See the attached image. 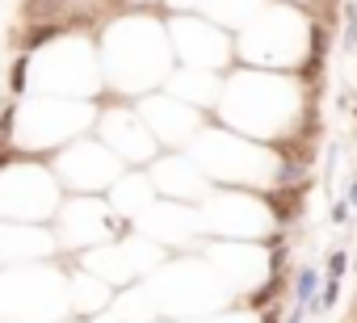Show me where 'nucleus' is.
Here are the masks:
<instances>
[{
    "instance_id": "f257e3e1",
    "label": "nucleus",
    "mask_w": 357,
    "mask_h": 323,
    "mask_svg": "<svg viewBox=\"0 0 357 323\" xmlns=\"http://www.w3.org/2000/svg\"><path fill=\"white\" fill-rule=\"evenodd\" d=\"M316 286H320V273L307 264V268H298V277H294V298H298V306H307V302H316Z\"/></svg>"
},
{
    "instance_id": "f03ea898",
    "label": "nucleus",
    "mask_w": 357,
    "mask_h": 323,
    "mask_svg": "<svg viewBox=\"0 0 357 323\" xmlns=\"http://www.w3.org/2000/svg\"><path fill=\"white\" fill-rule=\"evenodd\" d=\"M59 34H64V26H59V21H34V26L26 30V50L42 46V42H50V38H59Z\"/></svg>"
},
{
    "instance_id": "7ed1b4c3",
    "label": "nucleus",
    "mask_w": 357,
    "mask_h": 323,
    "mask_svg": "<svg viewBox=\"0 0 357 323\" xmlns=\"http://www.w3.org/2000/svg\"><path fill=\"white\" fill-rule=\"evenodd\" d=\"M64 5H68V0H26V21H30V26H34V21H46V17L64 13Z\"/></svg>"
},
{
    "instance_id": "20e7f679",
    "label": "nucleus",
    "mask_w": 357,
    "mask_h": 323,
    "mask_svg": "<svg viewBox=\"0 0 357 323\" xmlns=\"http://www.w3.org/2000/svg\"><path fill=\"white\" fill-rule=\"evenodd\" d=\"M26 72H30V59L21 55V59L13 63V72H9V88H13V92H21V88H26Z\"/></svg>"
},
{
    "instance_id": "39448f33",
    "label": "nucleus",
    "mask_w": 357,
    "mask_h": 323,
    "mask_svg": "<svg viewBox=\"0 0 357 323\" xmlns=\"http://www.w3.org/2000/svg\"><path fill=\"white\" fill-rule=\"evenodd\" d=\"M345 268H349V256H345V252H332V256H328V277H340Z\"/></svg>"
},
{
    "instance_id": "423d86ee",
    "label": "nucleus",
    "mask_w": 357,
    "mask_h": 323,
    "mask_svg": "<svg viewBox=\"0 0 357 323\" xmlns=\"http://www.w3.org/2000/svg\"><path fill=\"white\" fill-rule=\"evenodd\" d=\"M273 294H278V282H269V286H265L261 294H252L248 302H252V306H269V302H273Z\"/></svg>"
},
{
    "instance_id": "0eeeda50",
    "label": "nucleus",
    "mask_w": 357,
    "mask_h": 323,
    "mask_svg": "<svg viewBox=\"0 0 357 323\" xmlns=\"http://www.w3.org/2000/svg\"><path fill=\"white\" fill-rule=\"evenodd\" d=\"M13 130V105H5V110H0V139H5Z\"/></svg>"
},
{
    "instance_id": "6e6552de",
    "label": "nucleus",
    "mask_w": 357,
    "mask_h": 323,
    "mask_svg": "<svg viewBox=\"0 0 357 323\" xmlns=\"http://www.w3.org/2000/svg\"><path fill=\"white\" fill-rule=\"evenodd\" d=\"M286 323H302V306H298V311H290V319H286Z\"/></svg>"
},
{
    "instance_id": "1a4fd4ad",
    "label": "nucleus",
    "mask_w": 357,
    "mask_h": 323,
    "mask_svg": "<svg viewBox=\"0 0 357 323\" xmlns=\"http://www.w3.org/2000/svg\"><path fill=\"white\" fill-rule=\"evenodd\" d=\"M349 206H357V181H353V189H349Z\"/></svg>"
},
{
    "instance_id": "9d476101",
    "label": "nucleus",
    "mask_w": 357,
    "mask_h": 323,
    "mask_svg": "<svg viewBox=\"0 0 357 323\" xmlns=\"http://www.w3.org/2000/svg\"><path fill=\"white\" fill-rule=\"evenodd\" d=\"M9 164V151H0V168H5Z\"/></svg>"
}]
</instances>
